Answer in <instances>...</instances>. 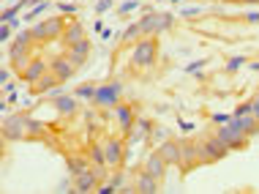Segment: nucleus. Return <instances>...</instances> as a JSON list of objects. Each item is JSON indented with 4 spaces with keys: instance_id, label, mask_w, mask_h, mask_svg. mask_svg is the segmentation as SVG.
<instances>
[{
    "instance_id": "412c9836",
    "label": "nucleus",
    "mask_w": 259,
    "mask_h": 194,
    "mask_svg": "<svg viewBox=\"0 0 259 194\" xmlns=\"http://www.w3.org/2000/svg\"><path fill=\"white\" fill-rule=\"evenodd\" d=\"M180 148H183V164L186 167L194 162H202V145L199 142H180Z\"/></svg>"
},
{
    "instance_id": "393cba45",
    "label": "nucleus",
    "mask_w": 259,
    "mask_h": 194,
    "mask_svg": "<svg viewBox=\"0 0 259 194\" xmlns=\"http://www.w3.org/2000/svg\"><path fill=\"white\" fill-rule=\"evenodd\" d=\"M96 91H99V88H93V85H79V88H76V99L93 101L96 99Z\"/></svg>"
},
{
    "instance_id": "aec40b11",
    "label": "nucleus",
    "mask_w": 259,
    "mask_h": 194,
    "mask_svg": "<svg viewBox=\"0 0 259 194\" xmlns=\"http://www.w3.org/2000/svg\"><path fill=\"white\" fill-rule=\"evenodd\" d=\"M55 109L63 115V118H71L74 112H76V99L74 96H55Z\"/></svg>"
},
{
    "instance_id": "f704fd0d",
    "label": "nucleus",
    "mask_w": 259,
    "mask_h": 194,
    "mask_svg": "<svg viewBox=\"0 0 259 194\" xmlns=\"http://www.w3.org/2000/svg\"><path fill=\"white\" fill-rule=\"evenodd\" d=\"M123 183H125L123 175H115V178H112V186H115V189H123Z\"/></svg>"
},
{
    "instance_id": "7ed1b4c3",
    "label": "nucleus",
    "mask_w": 259,
    "mask_h": 194,
    "mask_svg": "<svg viewBox=\"0 0 259 194\" xmlns=\"http://www.w3.org/2000/svg\"><path fill=\"white\" fill-rule=\"evenodd\" d=\"M120 96H123L120 82L112 80V82H107V85H99L93 104H96V107H101V109H109V107H117V104H120Z\"/></svg>"
},
{
    "instance_id": "c756f323",
    "label": "nucleus",
    "mask_w": 259,
    "mask_h": 194,
    "mask_svg": "<svg viewBox=\"0 0 259 194\" xmlns=\"http://www.w3.org/2000/svg\"><path fill=\"white\" fill-rule=\"evenodd\" d=\"M11 30H14L11 22H3V25H0V41H9V38H11Z\"/></svg>"
},
{
    "instance_id": "9b49d317",
    "label": "nucleus",
    "mask_w": 259,
    "mask_h": 194,
    "mask_svg": "<svg viewBox=\"0 0 259 194\" xmlns=\"http://www.w3.org/2000/svg\"><path fill=\"white\" fill-rule=\"evenodd\" d=\"M50 71H52L60 82H66V80H71V77H74L76 66L71 63V58H68V55H58V58H55L52 63H50Z\"/></svg>"
},
{
    "instance_id": "4c0bfd02",
    "label": "nucleus",
    "mask_w": 259,
    "mask_h": 194,
    "mask_svg": "<svg viewBox=\"0 0 259 194\" xmlns=\"http://www.w3.org/2000/svg\"><path fill=\"white\" fill-rule=\"evenodd\" d=\"M60 11H66V14H74V11H76V6H71V3H60Z\"/></svg>"
},
{
    "instance_id": "423d86ee",
    "label": "nucleus",
    "mask_w": 259,
    "mask_h": 194,
    "mask_svg": "<svg viewBox=\"0 0 259 194\" xmlns=\"http://www.w3.org/2000/svg\"><path fill=\"white\" fill-rule=\"evenodd\" d=\"M104 170L107 167H90L88 172H82V175H76L74 178V191H82V194H88V191H96V186H99L101 181V175H104Z\"/></svg>"
},
{
    "instance_id": "7c9ffc66",
    "label": "nucleus",
    "mask_w": 259,
    "mask_h": 194,
    "mask_svg": "<svg viewBox=\"0 0 259 194\" xmlns=\"http://www.w3.org/2000/svg\"><path fill=\"white\" fill-rule=\"evenodd\" d=\"M240 66H246V58H232V60L227 63V68H229V71H237Z\"/></svg>"
},
{
    "instance_id": "f3484780",
    "label": "nucleus",
    "mask_w": 259,
    "mask_h": 194,
    "mask_svg": "<svg viewBox=\"0 0 259 194\" xmlns=\"http://www.w3.org/2000/svg\"><path fill=\"white\" fill-rule=\"evenodd\" d=\"M158 178H153L150 172H139L137 175V181H134V191H139V194H156L158 191Z\"/></svg>"
},
{
    "instance_id": "a878e982",
    "label": "nucleus",
    "mask_w": 259,
    "mask_h": 194,
    "mask_svg": "<svg viewBox=\"0 0 259 194\" xmlns=\"http://www.w3.org/2000/svg\"><path fill=\"white\" fill-rule=\"evenodd\" d=\"M47 9H50V0H41V6H33V9L27 11V14H22V17H25V19H36L38 14H44Z\"/></svg>"
},
{
    "instance_id": "e433bc0d",
    "label": "nucleus",
    "mask_w": 259,
    "mask_h": 194,
    "mask_svg": "<svg viewBox=\"0 0 259 194\" xmlns=\"http://www.w3.org/2000/svg\"><path fill=\"white\" fill-rule=\"evenodd\" d=\"M96 191H101V194H112V191H117V189H115V186H112V183H104L101 189H96Z\"/></svg>"
},
{
    "instance_id": "58836bf2",
    "label": "nucleus",
    "mask_w": 259,
    "mask_h": 194,
    "mask_svg": "<svg viewBox=\"0 0 259 194\" xmlns=\"http://www.w3.org/2000/svg\"><path fill=\"white\" fill-rule=\"evenodd\" d=\"M9 77H11V71H9V68H3V71H0V82L6 85V82H9Z\"/></svg>"
},
{
    "instance_id": "ddd939ff",
    "label": "nucleus",
    "mask_w": 259,
    "mask_h": 194,
    "mask_svg": "<svg viewBox=\"0 0 259 194\" xmlns=\"http://www.w3.org/2000/svg\"><path fill=\"white\" fill-rule=\"evenodd\" d=\"M115 115H117V123H120V129H123V134H131L137 126V121H134V107L131 104H117L115 107Z\"/></svg>"
},
{
    "instance_id": "39448f33",
    "label": "nucleus",
    "mask_w": 259,
    "mask_h": 194,
    "mask_svg": "<svg viewBox=\"0 0 259 194\" xmlns=\"http://www.w3.org/2000/svg\"><path fill=\"white\" fill-rule=\"evenodd\" d=\"M9 60H11V68L17 74L25 71V66L33 60V44H19V41H14L11 50H9Z\"/></svg>"
},
{
    "instance_id": "20e7f679",
    "label": "nucleus",
    "mask_w": 259,
    "mask_h": 194,
    "mask_svg": "<svg viewBox=\"0 0 259 194\" xmlns=\"http://www.w3.org/2000/svg\"><path fill=\"white\" fill-rule=\"evenodd\" d=\"M199 145H202V162H221V159L229 153L227 142H224L219 134L205 137V140H202Z\"/></svg>"
},
{
    "instance_id": "72a5a7b5",
    "label": "nucleus",
    "mask_w": 259,
    "mask_h": 194,
    "mask_svg": "<svg viewBox=\"0 0 259 194\" xmlns=\"http://www.w3.org/2000/svg\"><path fill=\"white\" fill-rule=\"evenodd\" d=\"M248 112H251V101H248V104H243V107H237V109H235V115H248Z\"/></svg>"
},
{
    "instance_id": "f8f14e48",
    "label": "nucleus",
    "mask_w": 259,
    "mask_h": 194,
    "mask_svg": "<svg viewBox=\"0 0 259 194\" xmlns=\"http://www.w3.org/2000/svg\"><path fill=\"white\" fill-rule=\"evenodd\" d=\"M104 150H107V164L109 167H117V164L123 162L125 145H123V140H117V137H109V140H104Z\"/></svg>"
},
{
    "instance_id": "f257e3e1",
    "label": "nucleus",
    "mask_w": 259,
    "mask_h": 194,
    "mask_svg": "<svg viewBox=\"0 0 259 194\" xmlns=\"http://www.w3.org/2000/svg\"><path fill=\"white\" fill-rule=\"evenodd\" d=\"M158 58V44L153 36H145L134 44V52H131V66L134 68H150Z\"/></svg>"
},
{
    "instance_id": "1a4fd4ad",
    "label": "nucleus",
    "mask_w": 259,
    "mask_h": 194,
    "mask_svg": "<svg viewBox=\"0 0 259 194\" xmlns=\"http://www.w3.org/2000/svg\"><path fill=\"white\" fill-rule=\"evenodd\" d=\"M158 153L164 156L166 164H172V167H178V164H183V148H180L178 140H164L158 145Z\"/></svg>"
},
{
    "instance_id": "c85d7f7f",
    "label": "nucleus",
    "mask_w": 259,
    "mask_h": 194,
    "mask_svg": "<svg viewBox=\"0 0 259 194\" xmlns=\"http://www.w3.org/2000/svg\"><path fill=\"white\" fill-rule=\"evenodd\" d=\"M139 6V0H125L123 6H117V14H128V11H134Z\"/></svg>"
},
{
    "instance_id": "4be33fe9",
    "label": "nucleus",
    "mask_w": 259,
    "mask_h": 194,
    "mask_svg": "<svg viewBox=\"0 0 259 194\" xmlns=\"http://www.w3.org/2000/svg\"><path fill=\"white\" fill-rule=\"evenodd\" d=\"M88 156H90V162L96 164V167H109L107 164V150H104V142H93L88 148Z\"/></svg>"
},
{
    "instance_id": "6e6552de",
    "label": "nucleus",
    "mask_w": 259,
    "mask_h": 194,
    "mask_svg": "<svg viewBox=\"0 0 259 194\" xmlns=\"http://www.w3.org/2000/svg\"><path fill=\"white\" fill-rule=\"evenodd\" d=\"M3 137L6 140H25L27 137V115H11L3 121Z\"/></svg>"
},
{
    "instance_id": "6ab92c4d",
    "label": "nucleus",
    "mask_w": 259,
    "mask_h": 194,
    "mask_svg": "<svg viewBox=\"0 0 259 194\" xmlns=\"http://www.w3.org/2000/svg\"><path fill=\"white\" fill-rule=\"evenodd\" d=\"M66 19L63 17H50L44 19V33H47V41H55V38H63V30H66Z\"/></svg>"
},
{
    "instance_id": "9d476101",
    "label": "nucleus",
    "mask_w": 259,
    "mask_h": 194,
    "mask_svg": "<svg viewBox=\"0 0 259 194\" xmlns=\"http://www.w3.org/2000/svg\"><path fill=\"white\" fill-rule=\"evenodd\" d=\"M47 71H50V63H47V60H41V58H33L30 63L25 66V71L19 74V77H22V80L27 82V85H36V82H38L41 77H44Z\"/></svg>"
},
{
    "instance_id": "ea45409f",
    "label": "nucleus",
    "mask_w": 259,
    "mask_h": 194,
    "mask_svg": "<svg viewBox=\"0 0 259 194\" xmlns=\"http://www.w3.org/2000/svg\"><path fill=\"white\" fill-rule=\"evenodd\" d=\"M229 118H232V115H213V121H219V123H227Z\"/></svg>"
},
{
    "instance_id": "c9c22d12",
    "label": "nucleus",
    "mask_w": 259,
    "mask_h": 194,
    "mask_svg": "<svg viewBox=\"0 0 259 194\" xmlns=\"http://www.w3.org/2000/svg\"><path fill=\"white\" fill-rule=\"evenodd\" d=\"M180 14H183L186 19H191V17H197V14H199V9L194 6V9H186V11H180Z\"/></svg>"
},
{
    "instance_id": "2eb2a0df",
    "label": "nucleus",
    "mask_w": 259,
    "mask_h": 194,
    "mask_svg": "<svg viewBox=\"0 0 259 194\" xmlns=\"http://www.w3.org/2000/svg\"><path fill=\"white\" fill-rule=\"evenodd\" d=\"M66 55L71 58V63L79 68V66H85L88 63V58H90V41L88 38H82L79 44H74V47H68Z\"/></svg>"
},
{
    "instance_id": "79ce46f5",
    "label": "nucleus",
    "mask_w": 259,
    "mask_h": 194,
    "mask_svg": "<svg viewBox=\"0 0 259 194\" xmlns=\"http://www.w3.org/2000/svg\"><path fill=\"white\" fill-rule=\"evenodd\" d=\"M33 3H36V0H33ZM38 3H41V0H38Z\"/></svg>"
},
{
    "instance_id": "bb28decb",
    "label": "nucleus",
    "mask_w": 259,
    "mask_h": 194,
    "mask_svg": "<svg viewBox=\"0 0 259 194\" xmlns=\"http://www.w3.org/2000/svg\"><path fill=\"white\" fill-rule=\"evenodd\" d=\"M30 33H33V38H36V41H41V44H44V41H47V33H44V22L33 25V27H30Z\"/></svg>"
},
{
    "instance_id": "473e14b6",
    "label": "nucleus",
    "mask_w": 259,
    "mask_h": 194,
    "mask_svg": "<svg viewBox=\"0 0 259 194\" xmlns=\"http://www.w3.org/2000/svg\"><path fill=\"white\" fill-rule=\"evenodd\" d=\"M251 115H254L256 121H259V93L254 96V99H251Z\"/></svg>"
},
{
    "instance_id": "b1692460",
    "label": "nucleus",
    "mask_w": 259,
    "mask_h": 194,
    "mask_svg": "<svg viewBox=\"0 0 259 194\" xmlns=\"http://www.w3.org/2000/svg\"><path fill=\"white\" fill-rule=\"evenodd\" d=\"M139 36H142V25H139V22H131L123 30V41H125V44H128V41H139Z\"/></svg>"
},
{
    "instance_id": "2f4dec72",
    "label": "nucleus",
    "mask_w": 259,
    "mask_h": 194,
    "mask_svg": "<svg viewBox=\"0 0 259 194\" xmlns=\"http://www.w3.org/2000/svg\"><path fill=\"white\" fill-rule=\"evenodd\" d=\"M109 9H112V0H99V3H96V11H99V14L109 11Z\"/></svg>"
},
{
    "instance_id": "cd10ccee",
    "label": "nucleus",
    "mask_w": 259,
    "mask_h": 194,
    "mask_svg": "<svg viewBox=\"0 0 259 194\" xmlns=\"http://www.w3.org/2000/svg\"><path fill=\"white\" fill-rule=\"evenodd\" d=\"M41 134V123H36L33 118H27V137H36Z\"/></svg>"
},
{
    "instance_id": "4468645a",
    "label": "nucleus",
    "mask_w": 259,
    "mask_h": 194,
    "mask_svg": "<svg viewBox=\"0 0 259 194\" xmlns=\"http://www.w3.org/2000/svg\"><path fill=\"white\" fill-rule=\"evenodd\" d=\"M166 167H169V164L164 162V156L158 153H150L148 159H145V172H150L153 178H158V181H164V175H166Z\"/></svg>"
},
{
    "instance_id": "f03ea898",
    "label": "nucleus",
    "mask_w": 259,
    "mask_h": 194,
    "mask_svg": "<svg viewBox=\"0 0 259 194\" xmlns=\"http://www.w3.org/2000/svg\"><path fill=\"white\" fill-rule=\"evenodd\" d=\"M139 25H142V36H158V33L169 30V27L175 25V17H172V14L148 11V14H142Z\"/></svg>"
},
{
    "instance_id": "dca6fc26",
    "label": "nucleus",
    "mask_w": 259,
    "mask_h": 194,
    "mask_svg": "<svg viewBox=\"0 0 259 194\" xmlns=\"http://www.w3.org/2000/svg\"><path fill=\"white\" fill-rule=\"evenodd\" d=\"M85 38V25L82 22H68L66 25V30H63V47H74V44H79V41Z\"/></svg>"
},
{
    "instance_id": "0eeeda50",
    "label": "nucleus",
    "mask_w": 259,
    "mask_h": 194,
    "mask_svg": "<svg viewBox=\"0 0 259 194\" xmlns=\"http://www.w3.org/2000/svg\"><path fill=\"white\" fill-rule=\"evenodd\" d=\"M215 134H219L221 140L227 142L229 150H243V148H248V137L243 134V131H235L229 123H221V126L215 129Z\"/></svg>"
},
{
    "instance_id": "a19ab883",
    "label": "nucleus",
    "mask_w": 259,
    "mask_h": 194,
    "mask_svg": "<svg viewBox=\"0 0 259 194\" xmlns=\"http://www.w3.org/2000/svg\"><path fill=\"white\" fill-rule=\"evenodd\" d=\"M169 3H172V0H169ZM175 3H178V0H175Z\"/></svg>"
},
{
    "instance_id": "5701e85b",
    "label": "nucleus",
    "mask_w": 259,
    "mask_h": 194,
    "mask_svg": "<svg viewBox=\"0 0 259 194\" xmlns=\"http://www.w3.org/2000/svg\"><path fill=\"white\" fill-rule=\"evenodd\" d=\"M58 85H60V80L55 77L52 71H47L44 77H41V80L36 82V85H33V93H50L52 88H58Z\"/></svg>"
},
{
    "instance_id": "a211bd4d",
    "label": "nucleus",
    "mask_w": 259,
    "mask_h": 194,
    "mask_svg": "<svg viewBox=\"0 0 259 194\" xmlns=\"http://www.w3.org/2000/svg\"><path fill=\"white\" fill-rule=\"evenodd\" d=\"M66 164H68L71 178H76V175H82V172L90 170V156H85V153H71V156H66Z\"/></svg>"
}]
</instances>
